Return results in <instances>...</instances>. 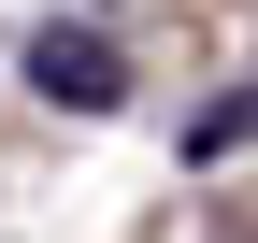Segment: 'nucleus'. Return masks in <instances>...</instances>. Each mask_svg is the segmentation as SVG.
<instances>
[{
	"mask_svg": "<svg viewBox=\"0 0 258 243\" xmlns=\"http://www.w3.org/2000/svg\"><path fill=\"white\" fill-rule=\"evenodd\" d=\"M29 86H43V100H86V114H115V100H129V57L101 43V29H43V43H29Z\"/></svg>",
	"mask_w": 258,
	"mask_h": 243,
	"instance_id": "obj_1",
	"label": "nucleus"
}]
</instances>
